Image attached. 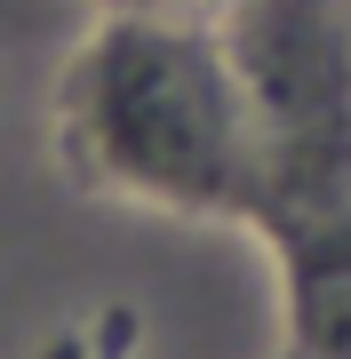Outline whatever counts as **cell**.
<instances>
[{"mask_svg": "<svg viewBox=\"0 0 351 359\" xmlns=\"http://www.w3.org/2000/svg\"><path fill=\"white\" fill-rule=\"evenodd\" d=\"M48 160L80 200L176 224L263 216V160L216 16H88L48 96Z\"/></svg>", "mask_w": 351, "mask_h": 359, "instance_id": "6da1fadb", "label": "cell"}, {"mask_svg": "<svg viewBox=\"0 0 351 359\" xmlns=\"http://www.w3.org/2000/svg\"><path fill=\"white\" fill-rule=\"evenodd\" d=\"M263 160V224L351 200V0H223Z\"/></svg>", "mask_w": 351, "mask_h": 359, "instance_id": "7a4b0ae2", "label": "cell"}, {"mask_svg": "<svg viewBox=\"0 0 351 359\" xmlns=\"http://www.w3.org/2000/svg\"><path fill=\"white\" fill-rule=\"evenodd\" d=\"M256 240L280 271V351L351 359V200L280 216Z\"/></svg>", "mask_w": 351, "mask_h": 359, "instance_id": "3957f363", "label": "cell"}, {"mask_svg": "<svg viewBox=\"0 0 351 359\" xmlns=\"http://www.w3.org/2000/svg\"><path fill=\"white\" fill-rule=\"evenodd\" d=\"M48 359H136V320L128 311H96L88 327H64Z\"/></svg>", "mask_w": 351, "mask_h": 359, "instance_id": "277c9868", "label": "cell"}, {"mask_svg": "<svg viewBox=\"0 0 351 359\" xmlns=\"http://www.w3.org/2000/svg\"><path fill=\"white\" fill-rule=\"evenodd\" d=\"M104 16H223V0H88Z\"/></svg>", "mask_w": 351, "mask_h": 359, "instance_id": "5b68a950", "label": "cell"}, {"mask_svg": "<svg viewBox=\"0 0 351 359\" xmlns=\"http://www.w3.org/2000/svg\"><path fill=\"white\" fill-rule=\"evenodd\" d=\"M272 359H296V351H272Z\"/></svg>", "mask_w": 351, "mask_h": 359, "instance_id": "8992f818", "label": "cell"}]
</instances>
